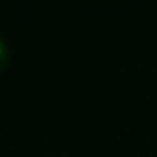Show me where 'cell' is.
<instances>
[{
  "label": "cell",
  "mask_w": 157,
  "mask_h": 157,
  "mask_svg": "<svg viewBox=\"0 0 157 157\" xmlns=\"http://www.w3.org/2000/svg\"><path fill=\"white\" fill-rule=\"evenodd\" d=\"M10 65V46L5 44V39H0V74L7 69Z\"/></svg>",
  "instance_id": "cell-1"
}]
</instances>
